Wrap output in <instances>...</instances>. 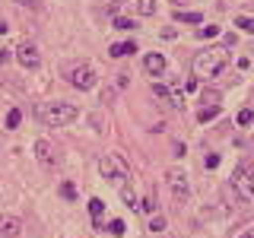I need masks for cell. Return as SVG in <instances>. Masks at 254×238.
Returning a JSON list of instances; mask_svg holds the SVG:
<instances>
[{
  "label": "cell",
  "mask_w": 254,
  "mask_h": 238,
  "mask_svg": "<svg viewBox=\"0 0 254 238\" xmlns=\"http://www.w3.org/2000/svg\"><path fill=\"white\" fill-rule=\"evenodd\" d=\"M76 115H79V108L70 105V102H51V105L38 108V121L45 127H64V124L76 121Z\"/></svg>",
  "instance_id": "6da1fadb"
},
{
  "label": "cell",
  "mask_w": 254,
  "mask_h": 238,
  "mask_svg": "<svg viewBox=\"0 0 254 238\" xmlns=\"http://www.w3.org/2000/svg\"><path fill=\"white\" fill-rule=\"evenodd\" d=\"M226 60H229L226 48H206V51H200L194 58V73L197 76H216L226 67Z\"/></svg>",
  "instance_id": "7a4b0ae2"
},
{
  "label": "cell",
  "mask_w": 254,
  "mask_h": 238,
  "mask_svg": "<svg viewBox=\"0 0 254 238\" xmlns=\"http://www.w3.org/2000/svg\"><path fill=\"white\" fill-rule=\"evenodd\" d=\"M229 184H232L235 190V197L242 203H251L254 200V169L251 165H235V172H232V178H229Z\"/></svg>",
  "instance_id": "3957f363"
},
{
  "label": "cell",
  "mask_w": 254,
  "mask_h": 238,
  "mask_svg": "<svg viewBox=\"0 0 254 238\" xmlns=\"http://www.w3.org/2000/svg\"><path fill=\"white\" fill-rule=\"evenodd\" d=\"M64 73H67V83L76 86V89H95V83H99V73L89 63H70Z\"/></svg>",
  "instance_id": "277c9868"
},
{
  "label": "cell",
  "mask_w": 254,
  "mask_h": 238,
  "mask_svg": "<svg viewBox=\"0 0 254 238\" xmlns=\"http://www.w3.org/2000/svg\"><path fill=\"white\" fill-rule=\"evenodd\" d=\"M99 172H102V178L105 181H111V184H118V181H124V178H130V175H127V165L121 162V156H105L99 162Z\"/></svg>",
  "instance_id": "5b68a950"
},
{
  "label": "cell",
  "mask_w": 254,
  "mask_h": 238,
  "mask_svg": "<svg viewBox=\"0 0 254 238\" xmlns=\"http://www.w3.org/2000/svg\"><path fill=\"white\" fill-rule=\"evenodd\" d=\"M165 184H169V190H172V197L178 203H185L188 197H190V184H188V175L181 172V169H169L165 172Z\"/></svg>",
  "instance_id": "8992f818"
},
{
  "label": "cell",
  "mask_w": 254,
  "mask_h": 238,
  "mask_svg": "<svg viewBox=\"0 0 254 238\" xmlns=\"http://www.w3.org/2000/svg\"><path fill=\"white\" fill-rule=\"evenodd\" d=\"M13 51H16V60H19L26 70H38V67H42V54H38L35 45H26V42H22L19 48H13Z\"/></svg>",
  "instance_id": "52a82bcc"
},
{
  "label": "cell",
  "mask_w": 254,
  "mask_h": 238,
  "mask_svg": "<svg viewBox=\"0 0 254 238\" xmlns=\"http://www.w3.org/2000/svg\"><path fill=\"white\" fill-rule=\"evenodd\" d=\"M153 95H156L159 102H162L165 108H178V111H181V105H185V95L175 92V89H169V86H162V83H156V86H153Z\"/></svg>",
  "instance_id": "ba28073f"
},
{
  "label": "cell",
  "mask_w": 254,
  "mask_h": 238,
  "mask_svg": "<svg viewBox=\"0 0 254 238\" xmlns=\"http://www.w3.org/2000/svg\"><path fill=\"white\" fill-rule=\"evenodd\" d=\"M35 159H38L42 169H54V162H58V156H54V149H51L48 140H35Z\"/></svg>",
  "instance_id": "9c48e42d"
},
{
  "label": "cell",
  "mask_w": 254,
  "mask_h": 238,
  "mask_svg": "<svg viewBox=\"0 0 254 238\" xmlns=\"http://www.w3.org/2000/svg\"><path fill=\"white\" fill-rule=\"evenodd\" d=\"M19 232H22V219L3 213V216H0V235H3V238H16Z\"/></svg>",
  "instance_id": "30bf717a"
},
{
  "label": "cell",
  "mask_w": 254,
  "mask_h": 238,
  "mask_svg": "<svg viewBox=\"0 0 254 238\" xmlns=\"http://www.w3.org/2000/svg\"><path fill=\"white\" fill-rule=\"evenodd\" d=\"M143 67H146L153 76H162V73H165V58H162L159 51H149L146 58H143Z\"/></svg>",
  "instance_id": "8fae6325"
},
{
  "label": "cell",
  "mask_w": 254,
  "mask_h": 238,
  "mask_svg": "<svg viewBox=\"0 0 254 238\" xmlns=\"http://www.w3.org/2000/svg\"><path fill=\"white\" fill-rule=\"evenodd\" d=\"M133 51H137V45H133V42H115V45L108 48V54H111L115 60H121V58H130Z\"/></svg>",
  "instance_id": "7c38bea8"
},
{
  "label": "cell",
  "mask_w": 254,
  "mask_h": 238,
  "mask_svg": "<svg viewBox=\"0 0 254 238\" xmlns=\"http://www.w3.org/2000/svg\"><path fill=\"white\" fill-rule=\"evenodd\" d=\"M219 99H222L219 89H210V86H206V89H200V102H203V105H219Z\"/></svg>",
  "instance_id": "4fadbf2b"
},
{
  "label": "cell",
  "mask_w": 254,
  "mask_h": 238,
  "mask_svg": "<svg viewBox=\"0 0 254 238\" xmlns=\"http://www.w3.org/2000/svg\"><path fill=\"white\" fill-rule=\"evenodd\" d=\"M216 115H219V105H203L200 111H197V121H200V124H206V121H213Z\"/></svg>",
  "instance_id": "5bb4252c"
},
{
  "label": "cell",
  "mask_w": 254,
  "mask_h": 238,
  "mask_svg": "<svg viewBox=\"0 0 254 238\" xmlns=\"http://www.w3.org/2000/svg\"><path fill=\"white\" fill-rule=\"evenodd\" d=\"M137 13L140 16H153L156 13V0H137Z\"/></svg>",
  "instance_id": "9a60e30c"
},
{
  "label": "cell",
  "mask_w": 254,
  "mask_h": 238,
  "mask_svg": "<svg viewBox=\"0 0 254 238\" xmlns=\"http://www.w3.org/2000/svg\"><path fill=\"white\" fill-rule=\"evenodd\" d=\"M235 26L242 29V32H248V35H254V19H251V16H238Z\"/></svg>",
  "instance_id": "2e32d148"
},
{
  "label": "cell",
  "mask_w": 254,
  "mask_h": 238,
  "mask_svg": "<svg viewBox=\"0 0 254 238\" xmlns=\"http://www.w3.org/2000/svg\"><path fill=\"white\" fill-rule=\"evenodd\" d=\"M19 121H22V111H19V108H10V115H6V127H10V130H16V127H19Z\"/></svg>",
  "instance_id": "e0dca14e"
},
{
  "label": "cell",
  "mask_w": 254,
  "mask_h": 238,
  "mask_svg": "<svg viewBox=\"0 0 254 238\" xmlns=\"http://www.w3.org/2000/svg\"><path fill=\"white\" fill-rule=\"evenodd\" d=\"M89 213H92V219H102V213H105V203H102L99 197H92V200H89Z\"/></svg>",
  "instance_id": "ac0fdd59"
},
{
  "label": "cell",
  "mask_w": 254,
  "mask_h": 238,
  "mask_svg": "<svg viewBox=\"0 0 254 238\" xmlns=\"http://www.w3.org/2000/svg\"><path fill=\"white\" fill-rule=\"evenodd\" d=\"M115 29L130 32V29H137V22H133V19H127V16H118V19H115Z\"/></svg>",
  "instance_id": "d6986e66"
},
{
  "label": "cell",
  "mask_w": 254,
  "mask_h": 238,
  "mask_svg": "<svg viewBox=\"0 0 254 238\" xmlns=\"http://www.w3.org/2000/svg\"><path fill=\"white\" fill-rule=\"evenodd\" d=\"M61 197H64V200H76V187L70 184V181H64V184H61Z\"/></svg>",
  "instance_id": "ffe728a7"
},
{
  "label": "cell",
  "mask_w": 254,
  "mask_h": 238,
  "mask_svg": "<svg viewBox=\"0 0 254 238\" xmlns=\"http://www.w3.org/2000/svg\"><path fill=\"white\" fill-rule=\"evenodd\" d=\"M175 19H178V22H200L203 16L200 13H178V10H175Z\"/></svg>",
  "instance_id": "44dd1931"
},
{
  "label": "cell",
  "mask_w": 254,
  "mask_h": 238,
  "mask_svg": "<svg viewBox=\"0 0 254 238\" xmlns=\"http://www.w3.org/2000/svg\"><path fill=\"white\" fill-rule=\"evenodd\" d=\"M149 229H153V232H162V229H165V216L153 213V216H149Z\"/></svg>",
  "instance_id": "7402d4cb"
},
{
  "label": "cell",
  "mask_w": 254,
  "mask_h": 238,
  "mask_svg": "<svg viewBox=\"0 0 254 238\" xmlns=\"http://www.w3.org/2000/svg\"><path fill=\"white\" fill-rule=\"evenodd\" d=\"M137 206H140L143 213H149V216H153V213H156V200H153V197H143V200H140Z\"/></svg>",
  "instance_id": "603a6c76"
},
{
  "label": "cell",
  "mask_w": 254,
  "mask_h": 238,
  "mask_svg": "<svg viewBox=\"0 0 254 238\" xmlns=\"http://www.w3.org/2000/svg\"><path fill=\"white\" fill-rule=\"evenodd\" d=\"M254 121V111L251 108H242V111H238V124H242V127H248Z\"/></svg>",
  "instance_id": "cb8c5ba5"
},
{
  "label": "cell",
  "mask_w": 254,
  "mask_h": 238,
  "mask_svg": "<svg viewBox=\"0 0 254 238\" xmlns=\"http://www.w3.org/2000/svg\"><path fill=\"white\" fill-rule=\"evenodd\" d=\"M108 232L121 238V235H124V222H121V219H111V222H108Z\"/></svg>",
  "instance_id": "d4e9b609"
},
{
  "label": "cell",
  "mask_w": 254,
  "mask_h": 238,
  "mask_svg": "<svg viewBox=\"0 0 254 238\" xmlns=\"http://www.w3.org/2000/svg\"><path fill=\"white\" fill-rule=\"evenodd\" d=\"M121 200H124L127 206H137V197H133V190H130V187H121Z\"/></svg>",
  "instance_id": "484cf974"
},
{
  "label": "cell",
  "mask_w": 254,
  "mask_h": 238,
  "mask_svg": "<svg viewBox=\"0 0 254 238\" xmlns=\"http://www.w3.org/2000/svg\"><path fill=\"white\" fill-rule=\"evenodd\" d=\"M200 38H213V35H219V26H206V29H200L197 32Z\"/></svg>",
  "instance_id": "4316f807"
},
{
  "label": "cell",
  "mask_w": 254,
  "mask_h": 238,
  "mask_svg": "<svg viewBox=\"0 0 254 238\" xmlns=\"http://www.w3.org/2000/svg\"><path fill=\"white\" fill-rule=\"evenodd\" d=\"M10 58H13V54H10V48H0V63H6Z\"/></svg>",
  "instance_id": "83f0119b"
},
{
  "label": "cell",
  "mask_w": 254,
  "mask_h": 238,
  "mask_svg": "<svg viewBox=\"0 0 254 238\" xmlns=\"http://www.w3.org/2000/svg\"><path fill=\"white\" fill-rule=\"evenodd\" d=\"M6 29H10V26H6V22H3V19H0V35H3V32H6Z\"/></svg>",
  "instance_id": "f1b7e54d"
},
{
  "label": "cell",
  "mask_w": 254,
  "mask_h": 238,
  "mask_svg": "<svg viewBox=\"0 0 254 238\" xmlns=\"http://www.w3.org/2000/svg\"><path fill=\"white\" fill-rule=\"evenodd\" d=\"M242 238H254V229H251V232H245V235H242Z\"/></svg>",
  "instance_id": "f546056e"
}]
</instances>
